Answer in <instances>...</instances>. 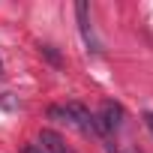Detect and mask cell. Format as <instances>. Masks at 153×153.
I'll use <instances>...</instances> for the list:
<instances>
[{
    "instance_id": "4",
    "label": "cell",
    "mask_w": 153,
    "mask_h": 153,
    "mask_svg": "<svg viewBox=\"0 0 153 153\" xmlns=\"http://www.w3.org/2000/svg\"><path fill=\"white\" fill-rule=\"evenodd\" d=\"M39 144L45 147V153H75L57 132H51V129H42V135H39Z\"/></svg>"
},
{
    "instance_id": "5",
    "label": "cell",
    "mask_w": 153,
    "mask_h": 153,
    "mask_svg": "<svg viewBox=\"0 0 153 153\" xmlns=\"http://www.w3.org/2000/svg\"><path fill=\"white\" fill-rule=\"evenodd\" d=\"M42 54H45V57H48L51 63H60V57H57V54H54V51H51L48 45H42Z\"/></svg>"
},
{
    "instance_id": "3",
    "label": "cell",
    "mask_w": 153,
    "mask_h": 153,
    "mask_svg": "<svg viewBox=\"0 0 153 153\" xmlns=\"http://www.w3.org/2000/svg\"><path fill=\"white\" fill-rule=\"evenodd\" d=\"M75 15H78V24H81L84 42H87L93 51H102V45H99L96 36H93V27H90V18H87V3H84V0H81V3H75Z\"/></svg>"
},
{
    "instance_id": "8",
    "label": "cell",
    "mask_w": 153,
    "mask_h": 153,
    "mask_svg": "<svg viewBox=\"0 0 153 153\" xmlns=\"http://www.w3.org/2000/svg\"><path fill=\"white\" fill-rule=\"evenodd\" d=\"M105 153H120V150H117L114 144H105Z\"/></svg>"
},
{
    "instance_id": "7",
    "label": "cell",
    "mask_w": 153,
    "mask_h": 153,
    "mask_svg": "<svg viewBox=\"0 0 153 153\" xmlns=\"http://www.w3.org/2000/svg\"><path fill=\"white\" fill-rule=\"evenodd\" d=\"M144 126H147V129H150V135H153V111H147V114H144Z\"/></svg>"
},
{
    "instance_id": "9",
    "label": "cell",
    "mask_w": 153,
    "mask_h": 153,
    "mask_svg": "<svg viewBox=\"0 0 153 153\" xmlns=\"http://www.w3.org/2000/svg\"><path fill=\"white\" fill-rule=\"evenodd\" d=\"M0 75H3V60H0Z\"/></svg>"
},
{
    "instance_id": "1",
    "label": "cell",
    "mask_w": 153,
    "mask_h": 153,
    "mask_svg": "<svg viewBox=\"0 0 153 153\" xmlns=\"http://www.w3.org/2000/svg\"><path fill=\"white\" fill-rule=\"evenodd\" d=\"M48 117L60 120V123H69L75 129H81L84 135H99V123H96V114H90L81 102H66V105H51L48 108Z\"/></svg>"
},
{
    "instance_id": "6",
    "label": "cell",
    "mask_w": 153,
    "mask_h": 153,
    "mask_svg": "<svg viewBox=\"0 0 153 153\" xmlns=\"http://www.w3.org/2000/svg\"><path fill=\"white\" fill-rule=\"evenodd\" d=\"M21 153H45V147H42V144H27Z\"/></svg>"
},
{
    "instance_id": "2",
    "label": "cell",
    "mask_w": 153,
    "mask_h": 153,
    "mask_svg": "<svg viewBox=\"0 0 153 153\" xmlns=\"http://www.w3.org/2000/svg\"><path fill=\"white\" fill-rule=\"evenodd\" d=\"M123 105H117V102H105L102 105V111L96 114V123H99V135H111V132H117L120 126H123Z\"/></svg>"
}]
</instances>
